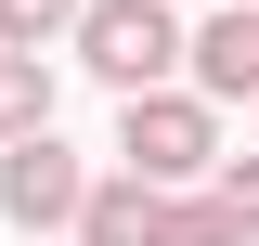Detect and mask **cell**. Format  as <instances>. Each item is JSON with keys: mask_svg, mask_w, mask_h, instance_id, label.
<instances>
[{"mask_svg": "<svg viewBox=\"0 0 259 246\" xmlns=\"http://www.w3.org/2000/svg\"><path fill=\"white\" fill-rule=\"evenodd\" d=\"M207 208H221V220H233V233H246V246H259V155H233V169H221V194H207Z\"/></svg>", "mask_w": 259, "mask_h": 246, "instance_id": "obj_8", "label": "cell"}, {"mask_svg": "<svg viewBox=\"0 0 259 246\" xmlns=\"http://www.w3.org/2000/svg\"><path fill=\"white\" fill-rule=\"evenodd\" d=\"M78 65L117 78V91H168V65H182V13L168 0H78Z\"/></svg>", "mask_w": 259, "mask_h": 246, "instance_id": "obj_1", "label": "cell"}, {"mask_svg": "<svg viewBox=\"0 0 259 246\" xmlns=\"http://www.w3.org/2000/svg\"><path fill=\"white\" fill-rule=\"evenodd\" d=\"M78 246H156V194L143 182H91L78 194Z\"/></svg>", "mask_w": 259, "mask_h": 246, "instance_id": "obj_4", "label": "cell"}, {"mask_svg": "<svg viewBox=\"0 0 259 246\" xmlns=\"http://www.w3.org/2000/svg\"><path fill=\"white\" fill-rule=\"evenodd\" d=\"M78 194H91V182H78V155H65L52 130H39V143H13V155H0V208L26 220V233H65V220H78Z\"/></svg>", "mask_w": 259, "mask_h": 246, "instance_id": "obj_3", "label": "cell"}, {"mask_svg": "<svg viewBox=\"0 0 259 246\" xmlns=\"http://www.w3.org/2000/svg\"><path fill=\"white\" fill-rule=\"evenodd\" d=\"M117 182H143V194H168V182H194L207 155H221V130H207V104L194 91H130L117 104Z\"/></svg>", "mask_w": 259, "mask_h": 246, "instance_id": "obj_2", "label": "cell"}, {"mask_svg": "<svg viewBox=\"0 0 259 246\" xmlns=\"http://www.w3.org/2000/svg\"><path fill=\"white\" fill-rule=\"evenodd\" d=\"M52 130V78H39V52H0V143H39Z\"/></svg>", "mask_w": 259, "mask_h": 246, "instance_id": "obj_5", "label": "cell"}, {"mask_svg": "<svg viewBox=\"0 0 259 246\" xmlns=\"http://www.w3.org/2000/svg\"><path fill=\"white\" fill-rule=\"evenodd\" d=\"M168 13H182V0H168Z\"/></svg>", "mask_w": 259, "mask_h": 246, "instance_id": "obj_9", "label": "cell"}, {"mask_svg": "<svg viewBox=\"0 0 259 246\" xmlns=\"http://www.w3.org/2000/svg\"><path fill=\"white\" fill-rule=\"evenodd\" d=\"M65 26H78V0H0V52H39Z\"/></svg>", "mask_w": 259, "mask_h": 246, "instance_id": "obj_6", "label": "cell"}, {"mask_svg": "<svg viewBox=\"0 0 259 246\" xmlns=\"http://www.w3.org/2000/svg\"><path fill=\"white\" fill-rule=\"evenodd\" d=\"M156 246H246V233H233L207 194H194V208H168V194H156Z\"/></svg>", "mask_w": 259, "mask_h": 246, "instance_id": "obj_7", "label": "cell"}]
</instances>
